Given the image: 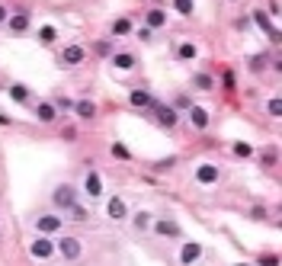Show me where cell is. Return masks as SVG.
<instances>
[{
	"label": "cell",
	"instance_id": "35",
	"mask_svg": "<svg viewBox=\"0 0 282 266\" xmlns=\"http://www.w3.org/2000/svg\"><path fill=\"white\" fill-rule=\"evenodd\" d=\"M177 161H173V157H167V161H157L154 164V170H170V167H173Z\"/></svg>",
	"mask_w": 282,
	"mask_h": 266
},
{
	"label": "cell",
	"instance_id": "32",
	"mask_svg": "<svg viewBox=\"0 0 282 266\" xmlns=\"http://www.w3.org/2000/svg\"><path fill=\"white\" fill-rule=\"evenodd\" d=\"M113 154L119 157V161H128V157H132V154H128V148H125V144H113Z\"/></svg>",
	"mask_w": 282,
	"mask_h": 266
},
{
	"label": "cell",
	"instance_id": "39",
	"mask_svg": "<svg viewBox=\"0 0 282 266\" xmlns=\"http://www.w3.org/2000/svg\"><path fill=\"white\" fill-rule=\"evenodd\" d=\"M4 23H7V7L0 4V26H4Z\"/></svg>",
	"mask_w": 282,
	"mask_h": 266
},
{
	"label": "cell",
	"instance_id": "15",
	"mask_svg": "<svg viewBox=\"0 0 282 266\" xmlns=\"http://www.w3.org/2000/svg\"><path fill=\"white\" fill-rule=\"evenodd\" d=\"M144 19H148V29H164V26H167V13H164L161 7L148 10V13H144Z\"/></svg>",
	"mask_w": 282,
	"mask_h": 266
},
{
	"label": "cell",
	"instance_id": "23",
	"mask_svg": "<svg viewBox=\"0 0 282 266\" xmlns=\"http://www.w3.org/2000/svg\"><path fill=\"white\" fill-rule=\"evenodd\" d=\"M58 39V32H55V26H42L39 29V42H45V45H52Z\"/></svg>",
	"mask_w": 282,
	"mask_h": 266
},
{
	"label": "cell",
	"instance_id": "13",
	"mask_svg": "<svg viewBox=\"0 0 282 266\" xmlns=\"http://www.w3.org/2000/svg\"><path fill=\"white\" fill-rule=\"evenodd\" d=\"M253 23H256V26H260V29H263L273 42H279V29L273 26V23H269V16L263 13V10H253Z\"/></svg>",
	"mask_w": 282,
	"mask_h": 266
},
{
	"label": "cell",
	"instance_id": "1",
	"mask_svg": "<svg viewBox=\"0 0 282 266\" xmlns=\"http://www.w3.org/2000/svg\"><path fill=\"white\" fill-rule=\"evenodd\" d=\"M61 225H64V218H61L58 212H45V215H39V218H35V231L48 237V234H58Z\"/></svg>",
	"mask_w": 282,
	"mask_h": 266
},
{
	"label": "cell",
	"instance_id": "19",
	"mask_svg": "<svg viewBox=\"0 0 282 266\" xmlns=\"http://www.w3.org/2000/svg\"><path fill=\"white\" fill-rule=\"evenodd\" d=\"M177 58H180V61H192V58H196V45L192 42H180L177 45Z\"/></svg>",
	"mask_w": 282,
	"mask_h": 266
},
{
	"label": "cell",
	"instance_id": "24",
	"mask_svg": "<svg viewBox=\"0 0 282 266\" xmlns=\"http://www.w3.org/2000/svg\"><path fill=\"white\" fill-rule=\"evenodd\" d=\"M68 212H71V218H74V221H87V218H90V212H87V209H80V205H77V202H74V205H71V209H68Z\"/></svg>",
	"mask_w": 282,
	"mask_h": 266
},
{
	"label": "cell",
	"instance_id": "37",
	"mask_svg": "<svg viewBox=\"0 0 282 266\" xmlns=\"http://www.w3.org/2000/svg\"><path fill=\"white\" fill-rule=\"evenodd\" d=\"M138 39H141V42H148V39H151V29H148V26L138 29Z\"/></svg>",
	"mask_w": 282,
	"mask_h": 266
},
{
	"label": "cell",
	"instance_id": "17",
	"mask_svg": "<svg viewBox=\"0 0 282 266\" xmlns=\"http://www.w3.org/2000/svg\"><path fill=\"white\" fill-rule=\"evenodd\" d=\"M128 100H132V106H138V109H144V106H151V103H154L148 90H132Z\"/></svg>",
	"mask_w": 282,
	"mask_h": 266
},
{
	"label": "cell",
	"instance_id": "14",
	"mask_svg": "<svg viewBox=\"0 0 282 266\" xmlns=\"http://www.w3.org/2000/svg\"><path fill=\"white\" fill-rule=\"evenodd\" d=\"M154 231L164 234V237H180V225L170 221V218H157V221H154Z\"/></svg>",
	"mask_w": 282,
	"mask_h": 266
},
{
	"label": "cell",
	"instance_id": "7",
	"mask_svg": "<svg viewBox=\"0 0 282 266\" xmlns=\"http://www.w3.org/2000/svg\"><path fill=\"white\" fill-rule=\"evenodd\" d=\"M106 215H109L113 221H125V218H128V205H125V199H122V196H109Z\"/></svg>",
	"mask_w": 282,
	"mask_h": 266
},
{
	"label": "cell",
	"instance_id": "27",
	"mask_svg": "<svg viewBox=\"0 0 282 266\" xmlns=\"http://www.w3.org/2000/svg\"><path fill=\"white\" fill-rule=\"evenodd\" d=\"M231 151H234V157H250V154H253L247 141H237V144H234V148H231Z\"/></svg>",
	"mask_w": 282,
	"mask_h": 266
},
{
	"label": "cell",
	"instance_id": "5",
	"mask_svg": "<svg viewBox=\"0 0 282 266\" xmlns=\"http://www.w3.org/2000/svg\"><path fill=\"white\" fill-rule=\"evenodd\" d=\"M52 253H55V240L45 237V234H39V237L29 244V257H35V260H48Z\"/></svg>",
	"mask_w": 282,
	"mask_h": 266
},
{
	"label": "cell",
	"instance_id": "6",
	"mask_svg": "<svg viewBox=\"0 0 282 266\" xmlns=\"http://www.w3.org/2000/svg\"><path fill=\"white\" fill-rule=\"evenodd\" d=\"M83 58H87V48L83 45H68L61 52V68H77V64H83Z\"/></svg>",
	"mask_w": 282,
	"mask_h": 266
},
{
	"label": "cell",
	"instance_id": "18",
	"mask_svg": "<svg viewBox=\"0 0 282 266\" xmlns=\"http://www.w3.org/2000/svg\"><path fill=\"white\" fill-rule=\"evenodd\" d=\"M74 113H77L80 119H93V116H96V106H93L90 100H77V103H74Z\"/></svg>",
	"mask_w": 282,
	"mask_h": 266
},
{
	"label": "cell",
	"instance_id": "8",
	"mask_svg": "<svg viewBox=\"0 0 282 266\" xmlns=\"http://www.w3.org/2000/svg\"><path fill=\"white\" fill-rule=\"evenodd\" d=\"M199 257H202V244H196V240H186V244L180 247V263L183 266H192Z\"/></svg>",
	"mask_w": 282,
	"mask_h": 266
},
{
	"label": "cell",
	"instance_id": "3",
	"mask_svg": "<svg viewBox=\"0 0 282 266\" xmlns=\"http://www.w3.org/2000/svg\"><path fill=\"white\" fill-rule=\"evenodd\" d=\"M52 202H55V209L61 212V209H71V205L77 202V189L71 186V183H61L55 192H52Z\"/></svg>",
	"mask_w": 282,
	"mask_h": 266
},
{
	"label": "cell",
	"instance_id": "16",
	"mask_svg": "<svg viewBox=\"0 0 282 266\" xmlns=\"http://www.w3.org/2000/svg\"><path fill=\"white\" fill-rule=\"evenodd\" d=\"M35 119L48 125V122H55V119H58V109H55L52 103H39V106H35Z\"/></svg>",
	"mask_w": 282,
	"mask_h": 266
},
{
	"label": "cell",
	"instance_id": "11",
	"mask_svg": "<svg viewBox=\"0 0 282 266\" xmlns=\"http://www.w3.org/2000/svg\"><path fill=\"white\" fill-rule=\"evenodd\" d=\"M189 122L199 128V131H205L208 128V122H212V116H208V109H202V106H189Z\"/></svg>",
	"mask_w": 282,
	"mask_h": 266
},
{
	"label": "cell",
	"instance_id": "30",
	"mask_svg": "<svg viewBox=\"0 0 282 266\" xmlns=\"http://www.w3.org/2000/svg\"><path fill=\"white\" fill-rule=\"evenodd\" d=\"M266 61H269L266 55H253V58H250V71H263V68H266Z\"/></svg>",
	"mask_w": 282,
	"mask_h": 266
},
{
	"label": "cell",
	"instance_id": "4",
	"mask_svg": "<svg viewBox=\"0 0 282 266\" xmlns=\"http://www.w3.org/2000/svg\"><path fill=\"white\" fill-rule=\"evenodd\" d=\"M151 109H154V119L161 122L164 128H173L180 122V113L173 109V106H164V103H151Z\"/></svg>",
	"mask_w": 282,
	"mask_h": 266
},
{
	"label": "cell",
	"instance_id": "25",
	"mask_svg": "<svg viewBox=\"0 0 282 266\" xmlns=\"http://www.w3.org/2000/svg\"><path fill=\"white\" fill-rule=\"evenodd\" d=\"M173 7H177V13H183V16H189L192 10H196V7H192V0H173Z\"/></svg>",
	"mask_w": 282,
	"mask_h": 266
},
{
	"label": "cell",
	"instance_id": "20",
	"mask_svg": "<svg viewBox=\"0 0 282 266\" xmlns=\"http://www.w3.org/2000/svg\"><path fill=\"white\" fill-rule=\"evenodd\" d=\"M113 64H116L119 71H132V68H135V58H132L128 52H122V55H113Z\"/></svg>",
	"mask_w": 282,
	"mask_h": 266
},
{
	"label": "cell",
	"instance_id": "40",
	"mask_svg": "<svg viewBox=\"0 0 282 266\" xmlns=\"http://www.w3.org/2000/svg\"><path fill=\"white\" fill-rule=\"evenodd\" d=\"M237 266H253V263H237Z\"/></svg>",
	"mask_w": 282,
	"mask_h": 266
},
{
	"label": "cell",
	"instance_id": "22",
	"mask_svg": "<svg viewBox=\"0 0 282 266\" xmlns=\"http://www.w3.org/2000/svg\"><path fill=\"white\" fill-rule=\"evenodd\" d=\"M128 32H132V19L128 16H122V19L113 23V35H128Z\"/></svg>",
	"mask_w": 282,
	"mask_h": 266
},
{
	"label": "cell",
	"instance_id": "21",
	"mask_svg": "<svg viewBox=\"0 0 282 266\" xmlns=\"http://www.w3.org/2000/svg\"><path fill=\"white\" fill-rule=\"evenodd\" d=\"M7 93L13 96L16 103H29V87H23V83H13V87H10Z\"/></svg>",
	"mask_w": 282,
	"mask_h": 266
},
{
	"label": "cell",
	"instance_id": "38",
	"mask_svg": "<svg viewBox=\"0 0 282 266\" xmlns=\"http://www.w3.org/2000/svg\"><path fill=\"white\" fill-rule=\"evenodd\" d=\"M0 125H13V119H10V116H4V113H0Z\"/></svg>",
	"mask_w": 282,
	"mask_h": 266
},
{
	"label": "cell",
	"instance_id": "10",
	"mask_svg": "<svg viewBox=\"0 0 282 266\" xmlns=\"http://www.w3.org/2000/svg\"><path fill=\"white\" fill-rule=\"evenodd\" d=\"M7 29L10 32H26L29 29V10H16L13 16H7Z\"/></svg>",
	"mask_w": 282,
	"mask_h": 266
},
{
	"label": "cell",
	"instance_id": "36",
	"mask_svg": "<svg viewBox=\"0 0 282 266\" xmlns=\"http://www.w3.org/2000/svg\"><path fill=\"white\" fill-rule=\"evenodd\" d=\"M260 161H263L266 167H273V164H276V151H266V154H260Z\"/></svg>",
	"mask_w": 282,
	"mask_h": 266
},
{
	"label": "cell",
	"instance_id": "26",
	"mask_svg": "<svg viewBox=\"0 0 282 266\" xmlns=\"http://www.w3.org/2000/svg\"><path fill=\"white\" fill-rule=\"evenodd\" d=\"M192 83H196L199 90H212V77H208V74H196V77H192Z\"/></svg>",
	"mask_w": 282,
	"mask_h": 266
},
{
	"label": "cell",
	"instance_id": "9",
	"mask_svg": "<svg viewBox=\"0 0 282 266\" xmlns=\"http://www.w3.org/2000/svg\"><path fill=\"white\" fill-rule=\"evenodd\" d=\"M218 176H222V170H218L215 164H199V170H196V180H199L202 186H212V183H218Z\"/></svg>",
	"mask_w": 282,
	"mask_h": 266
},
{
	"label": "cell",
	"instance_id": "12",
	"mask_svg": "<svg viewBox=\"0 0 282 266\" xmlns=\"http://www.w3.org/2000/svg\"><path fill=\"white\" fill-rule=\"evenodd\" d=\"M83 189H87L90 199H100V196H103V180H100V173H96V170L87 173V180H83Z\"/></svg>",
	"mask_w": 282,
	"mask_h": 266
},
{
	"label": "cell",
	"instance_id": "33",
	"mask_svg": "<svg viewBox=\"0 0 282 266\" xmlns=\"http://www.w3.org/2000/svg\"><path fill=\"white\" fill-rule=\"evenodd\" d=\"M96 55H113V42H96Z\"/></svg>",
	"mask_w": 282,
	"mask_h": 266
},
{
	"label": "cell",
	"instance_id": "2",
	"mask_svg": "<svg viewBox=\"0 0 282 266\" xmlns=\"http://www.w3.org/2000/svg\"><path fill=\"white\" fill-rule=\"evenodd\" d=\"M55 250H61V257L64 260H80L83 257V244H80V237H61L58 244H55Z\"/></svg>",
	"mask_w": 282,
	"mask_h": 266
},
{
	"label": "cell",
	"instance_id": "29",
	"mask_svg": "<svg viewBox=\"0 0 282 266\" xmlns=\"http://www.w3.org/2000/svg\"><path fill=\"white\" fill-rule=\"evenodd\" d=\"M189 106H192V100H189L186 93H180L177 100H173V109H177V113H180V109H189Z\"/></svg>",
	"mask_w": 282,
	"mask_h": 266
},
{
	"label": "cell",
	"instance_id": "28",
	"mask_svg": "<svg viewBox=\"0 0 282 266\" xmlns=\"http://www.w3.org/2000/svg\"><path fill=\"white\" fill-rule=\"evenodd\" d=\"M256 266H279V257H276V253H260Z\"/></svg>",
	"mask_w": 282,
	"mask_h": 266
},
{
	"label": "cell",
	"instance_id": "34",
	"mask_svg": "<svg viewBox=\"0 0 282 266\" xmlns=\"http://www.w3.org/2000/svg\"><path fill=\"white\" fill-rule=\"evenodd\" d=\"M266 109H269V116H276V119H279V113H282V103H279V100H269V106H266Z\"/></svg>",
	"mask_w": 282,
	"mask_h": 266
},
{
	"label": "cell",
	"instance_id": "31",
	"mask_svg": "<svg viewBox=\"0 0 282 266\" xmlns=\"http://www.w3.org/2000/svg\"><path fill=\"white\" fill-rule=\"evenodd\" d=\"M151 225V215L148 212H138V215H135V228H148Z\"/></svg>",
	"mask_w": 282,
	"mask_h": 266
}]
</instances>
